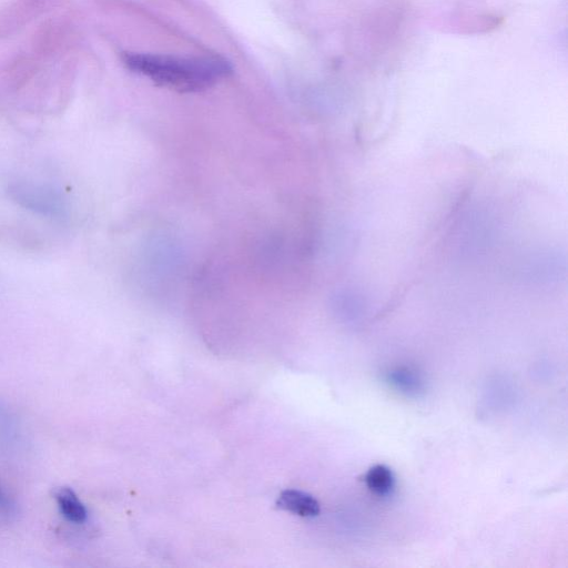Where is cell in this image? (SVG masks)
<instances>
[{
  "instance_id": "cell-1",
  "label": "cell",
  "mask_w": 568,
  "mask_h": 568,
  "mask_svg": "<svg viewBox=\"0 0 568 568\" xmlns=\"http://www.w3.org/2000/svg\"><path fill=\"white\" fill-rule=\"evenodd\" d=\"M123 63L154 84L178 92L206 90L232 73V65L217 55L176 57L126 52Z\"/></svg>"
},
{
  "instance_id": "cell-2",
  "label": "cell",
  "mask_w": 568,
  "mask_h": 568,
  "mask_svg": "<svg viewBox=\"0 0 568 568\" xmlns=\"http://www.w3.org/2000/svg\"><path fill=\"white\" fill-rule=\"evenodd\" d=\"M10 192L20 204L45 215L60 216L64 211L60 194L52 187L32 183H17Z\"/></svg>"
},
{
  "instance_id": "cell-3",
  "label": "cell",
  "mask_w": 568,
  "mask_h": 568,
  "mask_svg": "<svg viewBox=\"0 0 568 568\" xmlns=\"http://www.w3.org/2000/svg\"><path fill=\"white\" fill-rule=\"evenodd\" d=\"M276 505L278 508L301 517H315L321 510L318 501L313 496L295 489L282 491Z\"/></svg>"
},
{
  "instance_id": "cell-4",
  "label": "cell",
  "mask_w": 568,
  "mask_h": 568,
  "mask_svg": "<svg viewBox=\"0 0 568 568\" xmlns=\"http://www.w3.org/2000/svg\"><path fill=\"white\" fill-rule=\"evenodd\" d=\"M54 499L61 514L68 520L75 524H82L87 520V508L71 488L59 487L54 491Z\"/></svg>"
},
{
  "instance_id": "cell-5",
  "label": "cell",
  "mask_w": 568,
  "mask_h": 568,
  "mask_svg": "<svg viewBox=\"0 0 568 568\" xmlns=\"http://www.w3.org/2000/svg\"><path fill=\"white\" fill-rule=\"evenodd\" d=\"M368 489L377 495L389 494L395 485L393 471L385 465H375L365 475Z\"/></svg>"
},
{
  "instance_id": "cell-6",
  "label": "cell",
  "mask_w": 568,
  "mask_h": 568,
  "mask_svg": "<svg viewBox=\"0 0 568 568\" xmlns=\"http://www.w3.org/2000/svg\"><path fill=\"white\" fill-rule=\"evenodd\" d=\"M13 501L0 486V509L10 513L13 510Z\"/></svg>"
}]
</instances>
